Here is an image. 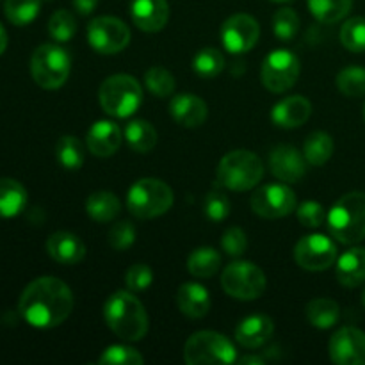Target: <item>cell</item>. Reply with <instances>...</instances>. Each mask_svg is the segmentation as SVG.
<instances>
[{
  "label": "cell",
  "mask_w": 365,
  "mask_h": 365,
  "mask_svg": "<svg viewBox=\"0 0 365 365\" xmlns=\"http://www.w3.org/2000/svg\"><path fill=\"white\" fill-rule=\"evenodd\" d=\"M327 210L317 202H305L298 207V217L305 227L319 228L327 221Z\"/></svg>",
  "instance_id": "f6af8a7d"
},
{
  "label": "cell",
  "mask_w": 365,
  "mask_h": 365,
  "mask_svg": "<svg viewBox=\"0 0 365 365\" xmlns=\"http://www.w3.org/2000/svg\"><path fill=\"white\" fill-rule=\"evenodd\" d=\"M132 21L145 32H159L170 18L168 0H132Z\"/></svg>",
  "instance_id": "e0dca14e"
},
{
  "label": "cell",
  "mask_w": 365,
  "mask_h": 365,
  "mask_svg": "<svg viewBox=\"0 0 365 365\" xmlns=\"http://www.w3.org/2000/svg\"><path fill=\"white\" fill-rule=\"evenodd\" d=\"M184 360L189 365H230L237 362V351L225 335L203 330L187 339Z\"/></svg>",
  "instance_id": "52a82bcc"
},
{
  "label": "cell",
  "mask_w": 365,
  "mask_h": 365,
  "mask_svg": "<svg viewBox=\"0 0 365 365\" xmlns=\"http://www.w3.org/2000/svg\"><path fill=\"white\" fill-rule=\"evenodd\" d=\"M41 7V0H6V16L13 25L24 27L36 20Z\"/></svg>",
  "instance_id": "d6a6232c"
},
{
  "label": "cell",
  "mask_w": 365,
  "mask_h": 365,
  "mask_svg": "<svg viewBox=\"0 0 365 365\" xmlns=\"http://www.w3.org/2000/svg\"><path fill=\"white\" fill-rule=\"evenodd\" d=\"M48 32L56 41L64 43L70 41L77 32V20L73 14L66 9H59L50 16L48 21Z\"/></svg>",
  "instance_id": "74e56055"
},
{
  "label": "cell",
  "mask_w": 365,
  "mask_h": 365,
  "mask_svg": "<svg viewBox=\"0 0 365 365\" xmlns=\"http://www.w3.org/2000/svg\"><path fill=\"white\" fill-rule=\"evenodd\" d=\"M260 36L259 21L245 13L234 14L221 27V41L230 53H245L257 45Z\"/></svg>",
  "instance_id": "5bb4252c"
},
{
  "label": "cell",
  "mask_w": 365,
  "mask_h": 365,
  "mask_svg": "<svg viewBox=\"0 0 365 365\" xmlns=\"http://www.w3.org/2000/svg\"><path fill=\"white\" fill-rule=\"evenodd\" d=\"M46 252L56 262L63 264V266H73L84 259L86 246L75 234L56 232L46 241Z\"/></svg>",
  "instance_id": "44dd1931"
},
{
  "label": "cell",
  "mask_w": 365,
  "mask_h": 365,
  "mask_svg": "<svg viewBox=\"0 0 365 365\" xmlns=\"http://www.w3.org/2000/svg\"><path fill=\"white\" fill-rule=\"evenodd\" d=\"M339 316H341V309H339V303L334 302V299L319 298L307 305V319L312 327L319 328V330H327V328L334 327L339 321Z\"/></svg>",
  "instance_id": "83f0119b"
},
{
  "label": "cell",
  "mask_w": 365,
  "mask_h": 365,
  "mask_svg": "<svg viewBox=\"0 0 365 365\" xmlns=\"http://www.w3.org/2000/svg\"><path fill=\"white\" fill-rule=\"evenodd\" d=\"M341 41L349 52H365V18H349L341 29Z\"/></svg>",
  "instance_id": "8d00e7d4"
},
{
  "label": "cell",
  "mask_w": 365,
  "mask_h": 365,
  "mask_svg": "<svg viewBox=\"0 0 365 365\" xmlns=\"http://www.w3.org/2000/svg\"><path fill=\"white\" fill-rule=\"evenodd\" d=\"M337 280L344 287H359L365 282V250L351 248L337 259Z\"/></svg>",
  "instance_id": "cb8c5ba5"
},
{
  "label": "cell",
  "mask_w": 365,
  "mask_h": 365,
  "mask_svg": "<svg viewBox=\"0 0 365 365\" xmlns=\"http://www.w3.org/2000/svg\"><path fill=\"white\" fill-rule=\"evenodd\" d=\"M170 114L178 125L187 128L200 127L207 120V103L192 93L175 95L170 102Z\"/></svg>",
  "instance_id": "d6986e66"
},
{
  "label": "cell",
  "mask_w": 365,
  "mask_h": 365,
  "mask_svg": "<svg viewBox=\"0 0 365 365\" xmlns=\"http://www.w3.org/2000/svg\"><path fill=\"white\" fill-rule=\"evenodd\" d=\"M217 182L230 191H250L264 177V164L250 150H234L220 160Z\"/></svg>",
  "instance_id": "277c9868"
},
{
  "label": "cell",
  "mask_w": 365,
  "mask_h": 365,
  "mask_svg": "<svg viewBox=\"0 0 365 365\" xmlns=\"http://www.w3.org/2000/svg\"><path fill=\"white\" fill-rule=\"evenodd\" d=\"M146 88L150 89V93H153L159 98H166L175 93L177 88V82L171 71H168L163 66H152L145 75Z\"/></svg>",
  "instance_id": "e575fe53"
},
{
  "label": "cell",
  "mask_w": 365,
  "mask_h": 365,
  "mask_svg": "<svg viewBox=\"0 0 365 365\" xmlns=\"http://www.w3.org/2000/svg\"><path fill=\"white\" fill-rule=\"evenodd\" d=\"M123 134L120 127L109 120L96 121L88 132L86 138V146L89 152L96 157H110L120 150Z\"/></svg>",
  "instance_id": "ac0fdd59"
},
{
  "label": "cell",
  "mask_w": 365,
  "mask_h": 365,
  "mask_svg": "<svg viewBox=\"0 0 365 365\" xmlns=\"http://www.w3.org/2000/svg\"><path fill=\"white\" fill-rule=\"evenodd\" d=\"M364 118H365V106H364Z\"/></svg>",
  "instance_id": "816d5d0a"
},
{
  "label": "cell",
  "mask_w": 365,
  "mask_h": 365,
  "mask_svg": "<svg viewBox=\"0 0 365 365\" xmlns=\"http://www.w3.org/2000/svg\"><path fill=\"white\" fill-rule=\"evenodd\" d=\"M239 364H264V360L259 356H245V359H239Z\"/></svg>",
  "instance_id": "c3c4849f"
},
{
  "label": "cell",
  "mask_w": 365,
  "mask_h": 365,
  "mask_svg": "<svg viewBox=\"0 0 365 365\" xmlns=\"http://www.w3.org/2000/svg\"><path fill=\"white\" fill-rule=\"evenodd\" d=\"M221 248L227 255L241 257L248 248V237H246L245 230L237 227L228 228L223 234V239H221Z\"/></svg>",
  "instance_id": "ee69618b"
},
{
  "label": "cell",
  "mask_w": 365,
  "mask_h": 365,
  "mask_svg": "<svg viewBox=\"0 0 365 365\" xmlns=\"http://www.w3.org/2000/svg\"><path fill=\"white\" fill-rule=\"evenodd\" d=\"M260 77H262V84L271 93L287 91L299 77V59L291 50H273L264 59Z\"/></svg>",
  "instance_id": "30bf717a"
},
{
  "label": "cell",
  "mask_w": 365,
  "mask_h": 365,
  "mask_svg": "<svg viewBox=\"0 0 365 365\" xmlns=\"http://www.w3.org/2000/svg\"><path fill=\"white\" fill-rule=\"evenodd\" d=\"M337 88L342 95L356 96L365 95V68L362 66H348L337 75Z\"/></svg>",
  "instance_id": "d590c367"
},
{
  "label": "cell",
  "mask_w": 365,
  "mask_h": 365,
  "mask_svg": "<svg viewBox=\"0 0 365 365\" xmlns=\"http://www.w3.org/2000/svg\"><path fill=\"white\" fill-rule=\"evenodd\" d=\"M177 305L180 312L191 319L205 317L210 310L209 291L195 282L180 285L177 292Z\"/></svg>",
  "instance_id": "603a6c76"
},
{
  "label": "cell",
  "mask_w": 365,
  "mask_h": 365,
  "mask_svg": "<svg viewBox=\"0 0 365 365\" xmlns=\"http://www.w3.org/2000/svg\"><path fill=\"white\" fill-rule=\"evenodd\" d=\"M145 359L138 349L123 344L109 346L98 359V364L103 365H141Z\"/></svg>",
  "instance_id": "f35d334b"
},
{
  "label": "cell",
  "mask_w": 365,
  "mask_h": 365,
  "mask_svg": "<svg viewBox=\"0 0 365 365\" xmlns=\"http://www.w3.org/2000/svg\"><path fill=\"white\" fill-rule=\"evenodd\" d=\"M102 109L114 118L132 116L143 102V89L138 78L127 73L107 77L98 89Z\"/></svg>",
  "instance_id": "5b68a950"
},
{
  "label": "cell",
  "mask_w": 365,
  "mask_h": 365,
  "mask_svg": "<svg viewBox=\"0 0 365 365\" xmlns=\"http://www.w3.org/2000/svg\"><path fill=\"white\" fill-rule=\"evenodd\" d=\"M27 205V191L14 178H0V217H14Z\"/></svg>",
  "instance_id": "d4e9b609"
},
{
  "label": "cell",
  "mask_w": 365,
  "mask_h": 365,
  "mask_svg": "<svg viewBox=\"0 0 365 365\" xmlns=\"http://www.w3.org/2000/svg\"><path fill=\"white\" fill-rule=\"evenodd\" d=\"M273 2H277V4H289V2H292V0H273Z\"/></svg>",
  "instance_id": "681fc988"
},
{
  "label": "cell",
  "mask_w": 365,
  "mask_h": 365,
  "mask_svg": "<svg viewBox=\"0 0 365 365\" xmlns=\"http://www.w3.org/2000/svg\"><path fill=\"white\" fill-rule=\"evenodd\" d=\"M203 209H205L207 217L210 221H223L230 214V200L223 192L212 191L207 195Z\"/></svg>",
  "instance_id": "b9f144b4"
},
{
  "label": "cell",
  "mask_w": 365,
  "mask_h": 365,
  "mask_svg": "<svg viewBox=\"0 0 365 365\" xmlns=\"http://www.w3.org/2000/svg\"><path fill=\"white\" fill-rule=\"evenodd\" d=\"M88 41L96 52L118 53L130 41V31L127 24L114 16H98L89 24Z\"/></svg>",
  "instance_id": "4fadbf2b"
},
{
  "label": "cell",
  "mask_w": 365,
  "mask_h": 365,
  "mask_svg": "<svg viewBox=\"0 0 365 365\" xmlns=\"http://www.w3.org/2000/svg\"><path fill=\"white\" fill-rule=\"evenodd\" d=\"M312 114V103L305 96H287L273 107V123L280 128H298Z\"/></svg>",
  "instance_id": "ffe728a7"
},
{
  "label": "cell",
  "mask_w": 365,
  "mask_h": 365,
  "mask_svg": "<svg viewBox=\"0 0 365 365\" xmlns=\"http://www.w3.org/2000/svg\"><path fill=\"white\" fill-rule=\"evenodd\" d=\"M71 59L59 45L45 43L38 46L31 57V73L36 84L43 89H57L68 81Z\"/></svg>",
  "instance_id": "ba28073f"
},
{
  "label": "cell",
  "mask_w": 365,
  "mask_h": 365,
  "mask_svg": "<svg viewBox=\"0 0 365 365\" xmlns=\"http://www.w3.org/2000/svg\"><path fill=\"white\" fill-rule=\"evenodd\" d=\"M327 225L341 245H356L365 239V192L353 191L337 200L328 212Z\"/></svg>",
  "instance_id": "3957f363"
},
{
  "label": "cell",
  "mask_w": 365,
  "mask_h": 365,
  "mask_svg": "<svg viewBox=\"0 0 365 365\" xmlns=\"http://www.w3.org/2000/svg\"><path fill=\"white\" fill-rule=\"evenodd\" d=\"M330 359L337 365H365V334L344 327L330 339Z\"/></svg>",
  "instance_id": "9a60e30c"
},
{
  "label": "cell",
  "mask_w": 365,
  "mask_h": 365,
  "mask_svg": "<svg viewBox=\"0 0 365 365\" xmlns=\"http://www.w3.org/2000/svg\"><path fill=\"white\" fill-rule=\"evenodd\" d=\"M123 134L128 146L138 153H148L157 145L155 127L146 120H134L127 123Z\"/></svg>",
  "instance_id": "4316f807"
},
{
  "label": "cell",
  "mask_w": 365,
  "mask_h": 365,
  "mask_svg": "<svg viewBox=\"0 0 365 365\" xmlns=\"http://www.w3.org/2000/svg\"><path fill=\"white\" fill-rule=\"evenodd\" d=\"M135 241V228L134 225L128 221H120L114 225L109 232V242L114 250L123 252V250L130 248Z\"/></svg>",
  "instance_id": "7bdbcfd3"
},
{
  "label": "cell",
  "mask_w": 365,
  "mask_h": 365,
  "mask_svg": "<svg viewBox=\"0 0 365 365\" xmlns=\"http://www.w3.org/2000/svg\"><path fill=\"white\" fill-rule=\"evenodd\" d=\"M303 155L312 166H323L334 155V139L327 132H314L307 138L303 146Z\"/></svg>",
  "instance_id": "f546056e"
},
{
  "label": "cell",
  "mask_w": 365,
  "mask_h": 365,
  "mask_svg": "<svg viewBox=\"0 0 365 365\" xmlns=\"http://www.w3.org/2000/svg\"><path fill=\"white\" fill-rule=\"evenodd\" d=\"M266 274L259 266L252 262H232L221 274V287L228 296L241 302H252L260 298L266 291Z\"/></svg>",
  "instance_id": "9c48e42d"
},
{
  "label": "cell",
  "mask_w": 365,
  "mask_h": 365,
  "mask_svg": "<svg viewBox=\"0 0 365 365\" xmlns=\"http://www.w3.org/2000/svg\"><path fill=\"white\" fill-rule=\"evenodd\" d=\"M56 157L66 170H78L84 164V145L75 135H63L56 145Z\"/></svg>",
  "instance_id": "1f68e13d"
},
{
  "label": "cell",
  "mask_w": 365,
  "mask_h": 365,
  "mask_svg": "<svg viewBox=\"0 0 365 365\" xmlns=\"http://www.w3.org/2000/svg\"><path fill=\"white\" fill-rule=\"evenodd\" d=\"M252 209L264 220H280L294 212L296 195L284 182L264 185L253 192Z\"/></svg>",
  "instance_id": "7c38bea8"
},
{
  "label": "cell",
  "mask_w": 365,
  "mask_h": 365,
  "mask_svg": "<svg viewBox=\"0 0 365 365\" xmlns=\"http://www.w3.org/2000/svg\"><path fill=\"white\" fill-rule=\"evenodd\" d=\"M309 9L323 24H335L348 16L353 0H307Z\"/></svg>",
  "instance_id": "4dcf8cb0"
},
{
  "label": "cell",
  "mask_w": 365,
  "mask_h": 365,
  "mask_svg": "<svg viewBox=\"0 0 365 365\" xmlns=\"http://www.w3.org/2000/svg\"><path fill=\"white\" fill-rule=\"evenodd\" d=\"M173 205V191L159 178H141L127 195V207L139 220H152L166 214Z\"/></svg>",
  "instance_id": "8992f818"
},
{
  "label": "cell",
  "mask_w": 365,
  "mask_h": 365,
  "mask_svg": "<svg viewBox=\"0 0 365 365\" xmlns=\"http://www.w3.org/2000/svg\"><path fill=\"white\" fill-rule=\"evenodd\" d=\"M221 255L214 248H198L189 255L187 269L195 278H210L220 271Z\"/></svg>",
  "instance_id": "f1b7e54d"
},
{
  "label": "cell",
  "mask_w": 365,
  "mask_h": 365,
  "mask_svg": "<svg viewBox=\"0 0 365 365\" xmlns=\"http://www.w3.org/2000/svg\"><path fill=\"white\" fill-rule=\"evenodd\" d=\"M86 210L91 220L98 221V223H109L120 214L121 203L114 192L96 191L86 202Z\"/></svg>",
  "instance_id": "484cf974"
},
{
  "label": "cell",
  "mask_w": 365,
  "mask_h": 365,
  "mask_svg": "<svg viewBox=\"0 0 365 365\" xmlns=\"http://www.w3.org/2000/svg\"><path fill=\"white\" fill-rule=\"evenodd\" d=\"M6 48H7V32L6 29L2 27V24H0V56L6 52Z\"/></svg>",
  "instance_id": "7dc6e473"
},
{
  "label": "cell",
  "mask_w": 365,
  "mask_h": 365,
  "mask_svg": "<svg viewBox=\"0 0 365 365\" xmlns=\"http://www.w3.org/2000/svg\"><path fill=\"white\" fill-rule=\"evenodd\" d=\"M103 317L107 327L127 342L141 341L148 331V314L132 291L114 292L106 302Z\"/></svg>",
  "instance_id": "7a4b0ae2"
},
{
  "label": "cell",
  "mask_w": 365,
  "mask_h": 365,
  "mask_svg": "<svg viewBox=\"0 0 365 365\" xmlns=\"http://www.w3.org/2000/svg\"><path fill=\"white\" fill-rule=\"evenodd\" d=\"M18 310L25 323L34 328L48 330L63 324L73 310V294L63 280L56 277H41L24 289Z\"/></svg>",
  "instance_id": "6da1fadb"
},
{
  "label": "cell",
  "mask_w": 365,
  "mask_h": 365,
  "mask_svg": "<svg viewBox=\"0 0 365 365\" xmlns=\"http://www.w3.org/2000/svg\"><path fill=\"white\" fill-rule=\"evenodd\" d=\"M362 303H364V307H365V291H364V294H362Z\"/></svg>",
  "instance_id": "f907efd6"
},
{
  "label": "cell",
  "mask_w": 365,
  "mask_h": 365,
  "mask_svg": "<svg viewBox=\"0 0 365 365\" xmlns=\"http://www.w3.org/2000/svg\"><path fill=\"white\" fill-rule=\"evenodd\" d=\"M274 331L273 319L267 316H250L235 328V339L246 349H257L266 344Z\"/></svg>",
  "instance_id": "7402d4cb"
},
{
  "label": "cell",
  "mask_w": 365,
  "mask_h": 365,
  "mask_svg": "<svg viewBox=\"0 0 365 365\" xmlns=\"http://www.w3.org/2000/svg\"><path fill=\"white\" fill-rule=\"evenodd\" d=\"M225 57L217 48H203L192 59V70L203 78H214L223 71Z\"/></svg>",
  "instance_id": "836d02e7"
},
{
  "label": "cell",
  "mask_w": 365,
  "mask_h": 365,
  "mask_svg": "<svg viewBox=\"0 0 365 365\" xmlns=\"http://www.w3.org/2000/svg\"><path fill=\"white\" fill-rule=\"evenodd\" d=\"M153 282V273L146 264H134L130 269L125 273V284L128 291L141 292L148 289Z\"/></svg>",
  "instance_id": "60d3db41"
},
{
  "label": "cell",
  "mask_w": 365,
  "mask_h": 365,
  "mask_svg": "<svg viewBox=\"0 0 365 365\" xmlns=\"http://www.w3.org/2000/svg\"><path fill=\"white\" fill-rule=\"evenodd\" d=\"M294 260L307 271H324L337 260V246L323 234H310L294 246Z\"/></svg>",
  "instance_id": "8fae6325"
},
{
  "label": "cell",
  "mask_w": 365,
  "mask_h": 365,
  "mask_svg": "<svg viewBox=\"0 0 365 365\" xmlns=\"http://www.w3.org/2000/svg\"><path fill=\"white\" fill-rule=\"evenodd\" d=\"M273 31L277 38L282 39V41H289V39L294 38L296 32L299 31L298 13L291 9V7L278 9L273 16Z\"/></svg>",
  "instance_id": "ab89813d"
},
{
  "label": "cell",
  "mask_w": 365,
  "mask_h": 365,
  "mask_svg": "<svg viewBox=\"0 0 365 365\" xmlns=\"http://www.w3.org/2000/svg\"><path fill=\"white\" fill-rule=\"evenodd\" d=\"M96 4H98V0H73L75 9L81 14H84V16H88V14H91L95 11Z\"/></svg>",
  "instance_id": "bcb514c9"
},
{
  "label": "cell",
  "mask_w": 365,
  "mask_h": 365,
  "mask_svg": "<svg viewBox=\"0 0 365 365\" xmlns=\"http://www.w3.org/2000/svg\"><path fill=\"white\" fill-rule=\"evenodd\" d=\"M307 159L294 146L280 145L271 152L269 168L271 173L284 184H294L302 180L307 173Z\"/></svg>",
  "instance_id": "2e32d148"
}]
</instances>
